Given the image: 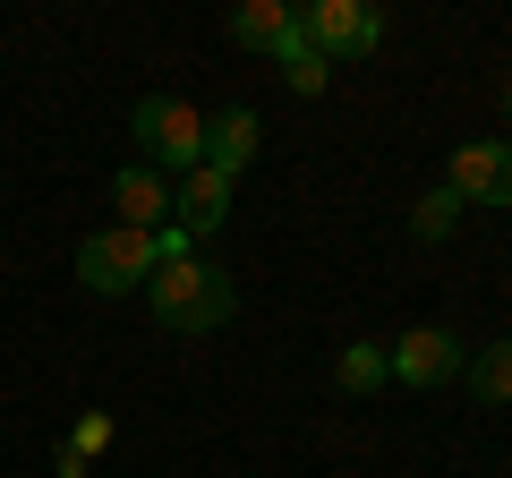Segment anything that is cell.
I'll list each match as a JSON object with an SVG mask.
<instances>
[{"label": "cell", "mask_w": 512, "mask_h": 478, "mask_svg": "<svg viewBox=\"0 0 512 478\" xmlns=\"http://www.w3.org/2000/svg\"><path fill=\"white\" fill-rule=\"evenodd\" d=\"M146 299H154V325H171V333H222V325H231V308H239L231 274H214L205 257H171V265H154Z\"/></svg>", "instance_id": "cell-1"}, {"label": "cell", "mask_w": 512, "mask_h": 478, "mask_svg": "<svg viewBox=\"0 0 512 478\" xmlns=\"http://www.w3.org/2000/svg\"><path fill=\"white\" fill-rule=\"evenodd\" d=\"M154 265H163V239H154V231H128V222H103V231L77 239V282H86L94 299L146 291Z\"/></svg>", "instance_id": "cell-2"}, {"label": "cell", "mask_w": 512, "mask_h": 478, "mask_svg": "<svg viewBox=\"0 0 512 478\" xmlns=\"http://www.w3.org/2000/svg\"><path fill=\"white\" fill-rule=\"evenodd\" d=\"M128 129H137V146H146V171H197L205 163V111L180 103V94H146V103L128 111Z\"/></svg>", "instance_id": "cell-3"}, {"label": "cell", "mask_w": 512, "mask_h": 478, "mask_svg": "<svg viewBox=\"0 0 512 478\" xmlns=\"http://www.w3.org/2000/svg\"><path fill=\"white\" fill-rule=\"evenodd\" d=\"M299 35L342 69V60H367L384 43V9H367V0H308L299 9Z\"/></svg>", "instance_id": "cell-4"}, {"label": "cell", "mask_w": 512, "mask_h": 478, "mask_svg": "<svg viewBox=\"0 0 512 478\" xmlns=\"http://www.w3.org/2000/svg\"><path fill=\"white\" fill-rule=\"evenodd\" d=\"M384 368H393V385H453L461 368H470V350H461V333L453 325H419V333H402V342H384Z\"/></svg>", "instance_id": "cell-5"}, {"label": "cell", "mask_w": 512, "mask_h": 478, "mask_svg": "<svg viewBox=\"0 0 512 478\" xmlns=\"http://www.w3.org/2000/svg\"><path fill=\"white\" fill-rule=\"evenodd\" d=\"M444 188H453L461 205H512V137H478V146H461L453 171H444Z\"/></svg>", "instance_id": "cell-6"}, {"label": "cell", "mask_w": 512, "mask_h": 478, "mask_svg": "<svg viewBox=\"0 0 512 478\" xmlns=\"http://www.w3.org/2000/svg\"><path fill=\"white\" fill-rule=\"evenodd\" d=\"M256 146H265V120H256L248 103H231V111H205V171L239 180V171L256 163Z\"/></svg>", "instance_id": "cell-7"}, {"label": "cell", "mask_w": 512, "mask_h": 478, "mask_svg": "<svg viewBox=\"0 0 512 478\" xmlns=\"http://www.w3.org/2000/svg\"><path fill=\"white\" fill-rule=\"evenodd\" d=\"M222 214H231V180L222 171H180V188H171V222H180L188 239H214L222 231Z\"/></svg>", "instance_id": "cell-8"}, {"label": "cell", "mask_w": 512, "mask_h": 478, "mask_svg": "<svg viewBox=\"0 0 512 478\" xmlns=\"http://www.w3.org/2000/svg\"><path fill=\"white\" fill-rule=\"evenodd\" d=\"M111 214H120L128 231H163V222H171V180L146 171V163H128L120 180H111Z\"/></svg>", "instance_id": "cell-9"}, {"label": "cell", "mask_w": 512, "mask_h": 478, "mask_svg": "<svg viewBox=\"0 0 512 478\" xmlns=\"http://www.w3.org/2000/svg\"><path fill=\"white\" fill-rule=\"evenodd\" d=\"M274 69H282V77H291V94H325V86H333V60H325V52H316V43H308V35H299V9H291V35H282V43H274Z\"/></svg>", "instance_id": "cell-10"}, {"label": "cell", "mask_w": 512, "mask_h": 478, "mask_svg": "<svg viewBox=\"0 0 512 478\" xmlns=\"http://www.w3.org/2000/svg\"><path fill=\"white\" fill-rule=\"evenodd\" d=\"M282 35H291V0H239L231 9V43H248V52H274Z\"/></svg>", "instance_id": "cell-11"}, {"label": "cell", "mask_w": 512, "mask_h": 478, "mask_svg": "<svg viewBox=\"0 0 512 478\" xmlns=\"http://www.w3.org/2000/svg\"><path fill=\"white\" fill-rule=\"evenodd\" d=\"M333 385H342V393H376V385H393V368H384V342H350L342 359H333Z\"/></svg>", "instance_id": "cell-12"}, {"label": "cell", "mask_w": 512, "mask_h": 478, "mask_svg": "<svg viewBox=\"0 0 512 478\" xmlns=\"http://www.w3.org/2000/svg\"><path fill=\"white\" fill-rule=\"evenodd\" d=\"M461 376H470V393H478V402H512V333H504V342H487Z\"/></svg>", "instance_id": "cell-13"}, {"label": "cell", "mask_w": 512, "mask_h": 478, "mask_svg": "<svg viewBox=\"0 0 512 478\" xmlns=\"http://www.w3.org/2000/svg\"><path fill=\"white\" fill-rule=\"evenodd\" d=\"M453 231H461V197H453V188H427V197L410 205V239L436 248V239H453Z\"/></svg>", "instance_id": "cell-14"}, {"label": "cell", "mask_w": 512, "mask_h": 478, "mask_svg": "<svg viewBox=\"0 0 512 478\" xmlns=\"http://www.w3.org/2000/svg\"><path fill=\"white\" fill-rule=\"evenodd\" d=\"M103 444H111V419H103V410H86V419L69 427V453H77V461H94Z\"/></svg>", "instance_id": "cell-15"}, {"label": "cell", "mask_w": 512, "mask_h": 478, "mask_svg": "<svg viewBox=\"0 0 512 478\" xmlns=\"http://www.w3.org/2000/svg\"><path fill=\"white\" fill-rule=\"evenodd\" d=\"M52 478H86V461H77V453H60V470Z\"/></svg>", "instance_id": "cell-16"}, {"label": "cell", "mask_w": 512, "mask_h": 478, "mask_svg": "<svg viewBox=\"0 0 512 478\" xmlns=\"http://www.w3.org/2000/svg\"><path fill=\"white\" fill-rule=\"evenodd\" d=\"M504 111H512V77H504Z\"/></svg>", "instance_id": "cell-17"}]
</instances>
